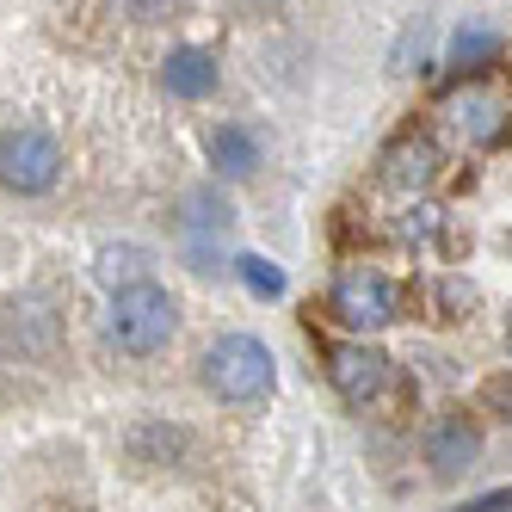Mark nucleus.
<instances>
[{
    "instance_id": "obj_4",
    "label": "nucleus",
    "mask_w": 512,
    "mask_h": 512,
    "mask_svg": "<svg viewBox=\"0 0 512 512\" xmlns=\"http://www.w3.org/2000/svg\"><path fill=\"white\" fill-rule=\"evenodd\" d=\"M62 179V149L44 130H7L0 136V186L7 192H50Z\"/></svg>"
},
{
    "instance_id": "obj_8",
    "label": "nucleus",
    "mask_w": 512,
    "mask_h": 512,
    "mask_svg": "<svg viewBox=\"0 0 512 512\" xmlns=\"http://www.w3.org/2000/svg\"><path fill=\"white\" fill-rule=\"evenodd\" d=\"M432 167H438V149L426 136H401L395 149L383 155V186H395V192H420V186H432Z\"/></svg>"
},
{
    "instance_id": "obj_13",
    "label": "nucleus",
    "mask_w": 512,
    "mask_h": 512,
    "mask_svg": "<svg viewBox=\"0 0 512 512\" xmlns=\"http://www.w3.org/2000/svg\"><path fill=\"white\" fill-rule=\"evenodd\" d=\"M235 272H241V284L253 290V297H284V272L272 260H260V253H241Z\"/></svg>"
},
{
    "instance_id": "obj_9",
    "label": "nucleus",
    "mask_w": 512,
    "mask_h": 512,
    "mask_svg": "<svg viewBox=\"0 0 512 512\" xmlns=\"http://www.w3.org/2000/svg\"><path fill=\"white\" fill-rule=\"evenodd\" d=\"M161 81H167L173 99H204V93L216 87V56L198 50V44H179V50L161 62Z\"/></svg>"
},
{
    "instance_id": "obj_1",
    "label": "nucleus",
    "mask_w": 512,
    "mask_h": 512,
    "mask_svg": "<svg viewBox=\"0 0 512 512\" xmlns=\"http://www.w3.org/2000/svg\"><path fill=\"white\" fill-rule=\"evenodd\" d=\"M173 327H179V309H173V297L161 284H124L118 297H112V315H105V340H112L118 352H130V358H149V352H161L167 340H173Z\"/></svg>"
},
{
    "instance_id": "obj_5",
    "label": "nucleus",
    "mask_w": 512,
    "mask_h": 512,
    "mask_svg": "<svg viewBox=\"0 0 512 512\" xmlns=\"http://www.w3.org/2000/svg\"><path fill=\"white\" fill-rule=\"evenodd\" d=\"M334 321L340 327H352V334H371V327H389L395 321V284L389 278H377V272H346V278H334Z\"/></svg>"
},
{
    "instance_id": "obj_15",
    "label": "nucleus",
    "mask_w": 512,
    "mask_h": 512,
    "mask_svg": "<svg viewBox=\"0 0 512 512\" xmlns=\"http://www.w3.org/2000/svg\"><path fill=\"white\" fill-rule=\"evenodd\" d=\"M463 512H512V488H494V494H482V500H469Z\"/></svg>"
},
{
    "instance_id": "obj_3",
    "label": "nucleus",
    "mask_w": 512,
    "mask_h": 512,
    "mask_svg": "<svg viewBox=\"0 0 512 512\" xmlns=\"http://www.w3.org/2000/svg\"><path fill=\"white\" fill-rule=\"evenodd\" d=\"M506 124H512V99L482 75H463V87H451L445 105H438V130L457 149H494L506 136Z\"/></svg>"
},
{
    "instance_id": "obj_6",
    "label": "nucleus",
    "mask_w": 512,
    "mask_h": 512,
    "mask_svg": "<svg viewBox=\"0 0 512 512\" xmlns=\"http://www.w3.org/2000/svg\"><path fill=\"white\" fill-rule=\"evenodd\" d=\"M327 377H334V389L352 401V408H364V401H377L389 389V358L377 346H327Z\"/></svg>"
},
{
    "instance_id": "obj_10",
    "label": "nucleus",
    "mask_w": 512,
    "mask_h": 512,
    "mask_svg": "<svg viewBox=\"0 0 512 512\" xmlns=\"http://www.w3.org/2000/svg\"><path fill=\"white\" fill-rule=\"evenodd\" d=\"M210 161H216V173H253L260 167V142L235 124H216L210 130Z\"/></svg>"
},
{
    "instance_id": "obj_11",
    "label": "nucleus",
    "mask_w": 512,
    "mask_h": 512,
    "mask_svg": "<svg viewBox=\"0 0 512 512\" xmlns=\"http://www.w3.org/2000/svg\"><path fill=\"white\" fill-rule=\"evenodd\" d=\"M494 56H500V38H494V31H482V25H469V31H457V38H451V68H457V75H482Z\"/></svg>"
},
{
    "instance_id": "obj_2",
    "label": "nucleus",
    "mask_w": 512,
    "mask_h": 512,
    "mask_svg": "<svg viewBox=\"0 0 512 512\" xmlns=\"http://www.w3.org/2000/svg\"><path fill=\"white\" fill-rule=\"evenodd\" d=\"M204 383L216 401H266L278 389V358L253 334H223L204 352Z\"/></svg>"
},
{
    "instance_id": "obj_14",
    "label": "nucleus",
    "mask_w": 512,
    "mask_h": 512,
    "mask_svg": "<svg viewBox=\"0 0 512 512\" xmlns=\"http://www.w3.org/2000/svg\"><path fill=\"white\" fill-rule=\"evenodd\" d=\"M482 401L500 414V420H512V371H500V377H488L482 383Z\"/></svg>"
},
{
    "instance_id": "obj_7",
    "label": "nucleus",
    "mask_w": 512,
    "mask_h": 512,
    "mask_svg": "<svg viewBox=\"0 0 512 512\" xmlns=\"http://www.w3.org/2000/svg\"><path fill=\"white\" fill-rule=\"evenodd\" d=\"M475 451H482V432H475L463 414H445V420L432 426V438H426V463H432L438 475L469 469V463H475Z\"/></svg>"
},
{
    "instance_id": "obj_12",
    "label": "nucleus",
    "mask_w": 512,
    "mask_h": 512,
    "mask_svg": "<svg viewBox=\"0 0 512 512\" xmlns=\"http://www.w3.org/2000/svg\"><path fill=\"white\" fill-rule=\"evenodd\" d=\"M142 266H149V253H142V247H105L99 253V278L105 284H142Z\"/></svg>"
},
{
    "instance_id": "obj_16",
    "label": "nucleus",
    "mask_w": 512,
    "mask_h": 512,
    "mask_svg": "<svg viewBox=\"0 0 512 512\" xmlns=\"http://www.w3.org/2000/svg\"><path fill=\"white\" fill-rule=\"evenodd\" d=\"M173 7H179V0H136L142 19H161V13H173Z\"/></svg>"
},
{
    "instance_id": "obj_17",
    "label": "nucleus",
    "mask_w": 512,
    "mask_h": 512,
    "mask_svg": "<svg viewBox=\"0 0 512 512\" xmlns=\"http://www.w3.org/2000/svg\"><path fill=\"white\" fill-rule=\"evenodd\" d=\"M506 346H512V321H506Z\"/></svg>"
}]
</instances>
